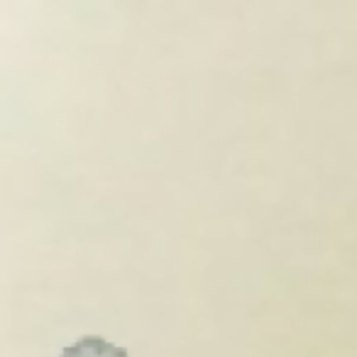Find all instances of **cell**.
I'll return each instance as SVG.
<instances>
[{
  "instance_id": "obj_1",
  "label": "cell",
  "mask_w": 357,
  "mask_h": 357,
  "mask_svg": "<svg viewBox=\"0 0 357 357\" xmlns=\"http://www.w3.org/2000/svg\"><path fill=\"white\" fill-rule=\"evenodd\" d=\"M59 357H130L128 350L115 342L105 340L98 335H86L81 340H76L74 345L64 347Z\"/></svg>"
}]
</instances>
